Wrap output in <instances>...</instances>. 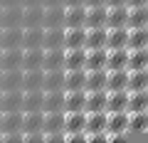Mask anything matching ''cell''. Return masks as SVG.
Instances as JSON below:
<instances>
[{
    "instance_id": "6da1fadb",
    "label": "cell",
    "mask_w": 148,
    "mask_h": 143,
    "mask_svg": "<svg viewBox=\"0 0 148 143\" xmlns=\"http://www.w3.org/2000/svg\"><path fill=\"white\" fill-rule=\"evenodd\" d=\"M22 111L0 114V141H22Z\"/></svg>"
},
{
    "instance_id": "7a4b0ae2",
    "label": "cell",
    "mask_w": 148,
    "mask_h": 143,
    "mask_svg": "<svg viewBox=\"0 0 148 143\" xmlns=\"http://www.w3.org/2000/svg\"><path fill=\"white\" fill-rule=\"evenodd\" d=\"M64 138V114H42V141Z\"/></svg>"
},
{
    "instance_id": "3957f363",
    "label": "cell",
    "mask_w": 148,
    "mask_h": 143,
    "mask_svg": "<svg viewBox=\"0 0 148 143\" xmlns=\"http://www.w3.org/2000/svg\"><path fill=\"white\" fill-rule=\"evenodd\" d=\"M22 141H42V111L22 114Z\"/></svg>"
},
{
    "instance_id": "277c9868",
    "label": "cell",
    "mask_w": 148,
    "mask_h": 143,
    "mask_svg": "<svg viewBox=\"0 0 148 143\" xmlns=\"http://www.w3.org/2000/svg\"><path fill=\"white\" fill-rule=\"evenodd\" d=\"M123 133H128V111L106 114V136H109V141H119Z\"/></svg>"
},
{
    "instance_id": "5b68a950",
    "label": "cell",
    "mask_w": 148,
    "mask_h": 143,
    "mask_svg": "<svg viewBox=\"0 0 148 143\" xmlns=\"http://www.w3.org/2000/svg\"><path fill=\"white\" fill-rule=\"evenodd\" d=\"M42 114H64V91H42Z\"/></svg>"
},
{
    "instance_id": "8992f818",
    "label": "cell",
    "mask_w": 148,
    "mask_h": 143,
    "mask_svg": "<svg viewBox=\"0 0 148 143\" xmlns=\"http://www.w3.org/2000/svg\"><path fill=\"white\" fill-rule=\"evenodd\" d=\"M22 47V27H0V49Z\"/></svg>"
},
{
    "instance_id": "52a82bcc",
    "label": "cell",
    "mask_w": 148,
    "mask_h": 143,
    "mask_svg": "<svg viewBox=\"0 0 148 143\" xmlns=\"http://www.w3.org/2000/svg\"><path fill=\"white\" fill-rule=\"evenodd\" d=\"M8 69H22V47L0 49V72Z\"/></svg>"
},
{
    "instance_id": "ba28073f",
    "label": "cell",
    "mask_w": 148,
    "mask_h": 143,
    "mask_svg": "<svg viewBox=\"0 0 148 143\" xmlns=\"http://www.w3.org/2000/svg\"><path fill=\"white\" fill-rule=\"evenodd\" d=\"M128 27H106V49H126Z\"/></svg>"
},
{
    "instance_id": "9c48e42d",
    "label": "cell",
    "mask_w": 148,
    "mask_h": 143,
    "mask_svg": "<svg viewBox=\"0 0 148 143\" xmlns=\"http://www.w3.org/2000/svg\"><path fill=\"white\" fill-rule=\"evenodd\" d=\"M42 49H64V27H45Z\"/></svg>"
},
{
    "instance_id": "30bf717a",
    "label": "cell",
    "mask_w": 148,
    "mask_h": 143,
    "mask_svg": "<svg viewBox=\"0 0 148 143\" xmlns=\"http://www.w3.org/2000/svg\"><path fill=\"white\" fill-rule=\"evenodd\" d=\"M128 109V91H106V114H119Z\"/></svg>"
},
{
    "instance_id": "8fae6325",
    "label": "cell",
    "mask_w": 148,
    "mask_h": 143,
    "mask_svg": "<svg viewBox=\"0 0 148 143\" xmlns=\"http://www.w3.org/2000/svg\"><path fill=\"white\" fill-rule=\"evenodd\" d=\"M86 84V69H64V91H84Z\"/></svg>"
},
{
    "instance_id": "7c38bea8",
    "label": "cell",
    "mask_w": 148,
    "mask_h": 143,
    "mask_svg": "<svg viewBox=\"0 0 148 143\" xmlns=\"http://www.w3.org/2000/svg\"><path fill=\"white\" fill-rule=\"evenodd\" d=\"M84 49H106V27H86Z\"/></svg>"
},
{
    "instance_id": "4fadbf2b",
    "label": "cell",
    "mask_w": 148,
    "mask_h": 143,
    "mask_svg": "<svg viewBox=\"0 0 148 143\" xmlns=\"http://www.w3.org/2000/svg\"><path fill=\"white\" fill-rule=\"evenodd\" d=\"M0 91H22V69H8L0 77Z\"/></svg>"
},
{
    "instance_id": "5bb4252c",
    "label": "cell",
    "mask_w": 148,
    "mask_h": 143,
    "mask_svg": "<svg viewBox=\"0 0 148 143\" xmlns=\"http://www.w3.org/2000/svg\"><path fill=\"white\" fill-rule=\"evenodd\" d=\"M22 109V91H0V114Z\"/></svg>"
},
{
    "instance_id": "9a60e30c",
    "label": "cell",
    "mask_w": 148,
    "mask_h": 143,
    "mask_svg": "<svg viewBox=\"0 0 148 143\" xmlns=\"http://www.w3.org/2000/svg\"><path fill=\"white\" fill-rule=\"evenodd\" d=\"M128 5H111L106 8V27H126Z\"/></svg>"
},
{
    "instance_id": "2e32d148",
    "label": "cell",
    "mask_w": 148,
    "mask_h": 143,
    "mask_svg": "<svg viewBox=\"0 0 148 143\" xmlns=\"http://www.w3.org/2000/svg\"><path fill=\"white\" fill-rule=\"evenodd\" d=\"M0 27H22V8L5 5V10H0Z\"/></svg>"
},
{
    "instance_id": "e0dca14e",
    "label": "cell",
    "mask_w": 148,
    "mask_h": 143,
    "mask_svg": "<svg viewBox=\"0 0 148 143\" xmlns=\"http://www.w3.org/2000/svg\"><path fill=\"white\" fill-rule=\"evenodd\" d=\"M86 27H64V49H79L84 47Z\"/></svg>"
},
{
    "instance_id": "ac0fdd59",
    "label": "cell",
    "mask_w": 148,
    "mask_h": 143,
    "mask_svg": "<svg viewBox=\"0 0 148 143\" xmlns=\"http://www.w3.org/2000/svg\"><path fill=\"white\" fill-rule=\"evenodd\" d=\"M42 69H22V91H42Z\"/></svg>"
},
{
    "instance_id": "d6986e66",
    "label": "cell",
    "mask_w": 148,
    "mask_h": 143,
    "mask_svg": "<svg viewBox=\"0 0 148 143\" xmlns=\"http://www.w3.org/2000/svg\"><path fill=\"white\" fill-rule=\"evenodd\" d=\"M148 47V27H128L126 49H146Z\"/></svg>"
},
{
    "instance_id": "ffe728a7",
    "label": "cell",
    "mask_w": 148,
    "mask_h": 143,
    "mask_svg": "<svg viewBox=\"0 0 148 143\" xmlns=\"http://www.w3.org/2000/svg\"><path fill=\"white\" fill-rule=\"evenodd\" d=\"M45 72V69H42ZM42 91H64V69L45 72L42 77Z\"/></svg>"
},
{
    "instance_id": "44dd1931",
    "label": "cell",
    "mask_w": 148,
    "mask_h": 143,
    "mask_svg": "<svg viewBox=\"0 0 148 143\" xmlns=\"http://www.w3.org/2000/svg\"><path fill=\"white\" fill-rule=\"evenodd\" d=\"M42 5H25L22 8V27H42Z\"/></svg>"
},
{
    "instance_id": "7402d4cb",
    "label": "cell",
    "mask_w": 148,
    "mask_h": 143,
    "mask_svg": "<svg viewBox=\"0 0 148 143\" xmlns=\"http://www.w3.org/2000/svg\"><path fill=\"white\" fill-rule=\"evenodd\" d=\"M106 111V91H86L84 114H99Z\"/></svg>"
},
{
    "instance_id": "603a6c76",
    "label": "cell",
    "mask_w": 148,
    "mask_h": 143,
    "mask_svg": "<svg viewBox=\"0 0 148 143\" xmlns=\"http://www.w3.org/2000/svg\"><path fill=\"white\" fill-rule=\"evenodd\" d=\"M42 27H64V5H49V8H45Z\"/></svg>"
},
{
    "instance_id": "cb8c5ba5",
    "label": "cell",
    "mask_w": 148,
    "mask_h": 143,
    "mask_svg": "<svg viewBox=\"0 0 148 143\" xmlns=\"http://www.w3.org/2000/svg\"><path fill=\"white\" fill-rule=\"evenodd\" d=\"M128 62V49H106V72L126 69Z\"/></svg>"
},
{
    "instance_id": "d4e9b609",
    "label": "cell",
    "mask_w": 148,
    "mask_h": 143,
    "mask_svg": "<svg viewBox=\"0 0 148 143\" xmlns=\"http://www.w3.org/2000/svg\"><path fill=\"white\" fill-rule=\"evenodd\" d=\"M126 81H128V69L106 72V91H126Z\"/></svg>"
},
{
    "instance_id": "484cf974",
    "label": "cell",
    "mask_w": 148,
    "mask_h": 143,
    "mask_svg": "<svg viewBox=\"0 0 148 143\" xmlns=\"http://www.w3.org/2000/svg\"><path fill=\"white\" fill-rule=\"evenodd\" d=\"M42 69H45V72L64 69V49H45V54H42Z\"/></svg>"
},
{
    "instance_id": "4316f807",
    "label": "cell",
    "mask_w": 148,
    "mask_h": 143,
    "mask_svg": "<svg viewBox=\"0 0 148 143\" xmlns=\"http://www.w3.org/2000/svg\"><path fill=\"white\" fill-rule=\"evenodd\" d=\"M84 62H86V49L79 47V49H64V69L72 72V69H84Z\"/></svg>"
},
{
    "instance_id": "83f0119b",
    "label": "cell",
    "mask_w": 148,
    "mask_h": 143,
    "mask_svg": "<svg viewBox=\"0 0 148 143\" xmlns=\"http://www.w3.org/2000/svg\"><path fill=\"white\" fill-rule=\"evenodd\" d=\"M86 5H72L64 8V27H84Z\"/></svg>"
},
{
    "instance_id": "f1b7e54d",
    "label": "cell",
    "mask_w": 148,
    "mask_h": 143,
    "mask_svg": "<svg viewBox=\"0 0 148 143\" xmlns=\"http://www.w3.org/2000/svg\"><path fill=\"white\" fill-rule=\"evenodd\" d=\"M84 27H106V5H94V8H86V15H84Z\"/></svg>"
},
{
    "instance_id": "f546056e",
    "label": "cell",
    "mask_w": 148,
    "mask_h": 143,
    "mask_svg": "<svg viewBox=\"0 0 148 143\" xmlns=\"http://www.w3.org/2000/svg\"><path fill=\"white\" fill-rule=\"evenodd\" d=\"M126 27H148V5H131L128 8Z\"/></svg>"
},
{
    "instance_id": "4dcf8cb0",
    "label": "cell",
    "mask_w": 148,
    "mask_h": 143,
    "mask_svg": "<svg viewBox=\"0 0 148 143\" xmlns=\"http://www.w3.org/2000/svg\"><path fill=\"white\" fill-rule=\"evenodd\" d=\"M42 35L45 27H22V49L42 47Z\"/></svg>"
},
{
    "instance_id": "1f68e13d",
    "label": "cell",
    "mask_w": 148,
    "mask_h": 143,
    "mask_svg": "<svg viewBox=\"0 0 148 143\" xmlns=\"http://www.w3.org/2000/svg\"><path fill=\"white\" fill-rule=\"evenodd\" d=\"M86 91H64V114L72 111H84Z\"/></svg>"
},
{
    "instance_id": "d6a6232c",
    "label": "cell",
    "mask_w": 148,
    "mask_h": 143,
    "mask_svg": "<svg viewBox=\"0 0 148 143\" xmlns=\"http://www.w3.org/2000/svg\"><path fill=\"white\" fill-rule=\"evenodd\" d=\"M146 89H148V69H136V72H128L126 91H146Z\"/></svg>"
},
{
    "instance_id": "836d02e7",
    "label": "cell",
    "mask_w": 148,
    "mask_h": 143,
    "mask_svg": "<svg viewBox=\"0 0 148 143\" xmlns=\"http://www.w3.org/2000/svg\"><path fill=\"white\" fill-rule=\"evenodd\" d=\"M42 91H22V114H32V111H42Z\"/></svg>"
},
{
    "instance_id": "e575fe53",
    "label": "cell",
    "mask_w": 148,
    "mask_h": 143,
    "mask_svg": "<svg viewBox=\"0 0 148 143\" xmlns=\"http://www.w3.org/2000/svg\"><path fill=\"white\" fill-rule=\"evenodd\" d=\"M86 72H96V69H106V49H86Z\"/></svg>"
},
{
    "instance_id": "d590c367",
    "label": "cell",
    "mask_w": 148,
    "mask_h": 143,
    "mask_svg": "<svg viewBox=\"0 0 148 143\" xmlns=\"http://www.w3.org/2000/svg\"><path fill=\"white\" fill-rule=\"evenodd\" d=\"M84 91H106V69L86 72V84Z\"/></svg>"
},
{
    "instance_id": "8d00e7d4",
    "label": "cell",
    "mask_w": 148,
    "mask_h": 143,
    "mask_svg": "<svg viewBox=\"0 0 148 143\" xmlns=\"http://www.w3.org/2000/svg\"><path fill=\"white\" fill-rule=\"evenodd\" d=\"M126 69H128V72H136V69H148V47H146V49H128Z\"/></svg>"
},
{
    "instance_id": "74e56055",
    "label": "cell",
    "mask_w": 148,
    "mask_h": 143,
    "mask_svg": "<svg viewBox=\"0 0 148 143\" xmlns=\"http://www.w3.org/2000/svg\"><path fill=\"white\" fill-rule=\"evenodd\" d=\"M42 47H32V49H22V69H42Z\"/></svg>"
},
{
    "instance_id": "f35d334b",
    "label": "cell",
    "mask_w": 148,
    "mask_h": 143,
    "mask_svg": "<svg viewBox=\"0 0 148 143\" xmlns=\"http://www.w3.org/2000/svg\"><path fill=\"white\" fill-rule=\"evenodd\" d=\"M128 114L148 111V89L146 91H128Z\"/></svg>"
},
{
    "instance_id": "ab89813d",
    "label": "cell",
    "mask_w": 148,
    "mask_h": 143,
    "mask_svg": "<svg viewBox=\"0 0 148 143\" xmlns=\"http://www.w3.org/2000/svg\"><path fill=\"white\" fill-rule=\"evenodd\" d=\"M128 131L146 133V131H148V111H136V114H128Z\"/></svg>"
},
{
    "instance_id": "60d3db41",
    "label": "cell",
    "mask_w": 148,
    "mask_h": 143,
    "mask_svg": "<svg viewBox=\"0 0 148 143\" xmlns=\"http://www.w3.org/2000/svg\"><path fill=\"white\" fill-rule=\"evenodd\" d=\"M86 8H94V5H106V0H84Z\"/></svg>"
},
{
    "instance_id": "b9f144b4",
    "label": "cell",
    "mask_w": 148,
    "mask_h": 143,
    "mask_svg": "<svg viewBox=\"0 0 148 143\" xmlns=\"http://www.w3.org/2000/svg\"><path fill=\"white\" fill-rule=\"evenodd\" d=\"M49 5H64V0H42V8H49Z\"/></svg>"
},
{
    "instance_id": "7bdbcfd3",
    "label": "cell",
    "mask_w": 148,
    "mask_h": 143,
    "mask_svg": "<svg viewBox=\"0 0 148 143\" xmlns=\"http://www.w3.org/2000/svg\"><path fill=\"white\" fill-rule=\"evenodd\" d=\"M111 5H128V0H106V8Z\"/></svg>"
},
{
    "instance_id": "ee69618b",
    "label": "cell",
    "mask_w": 148,
    "mask_h": 143,
    "mask_svg": "<svg viewBox=\"0 0 148 143\" xmlns=\"http://www.w3.org/2000/svg\"><path fill=\"white\" fill-rule=\"evenodd\" d=\"M72 5H84V0H64V8H72Z\"/></svg>"
},
{
    "instance_id": "f6af8a7d",
    "label": "cell",
    "mask_w": 148,
    "mask_h": 143,
    "mask_svg": "<svg viewBox=\"0 0 148 143\" xmlns=\"http://www.w3.org/2000/svg\"><path fill=\"white\" fill-rule=\"evenodd\" d=\"M131 5H148V0H128V8Z\"/></svg>"
},
{
    "instance_id": "bcb514c9",
    "label": "cell",
    "mask_w": 148,
    "mask_h": 143,
    "mask_svg": "<svg viewBox=\"0 0 148 143\" xmlns=\"http://www.w3.org/2000/svg\"><path fill=\"white\" fill-rule=\"evenodd\" d=\"M0 77H3V72H0Z\"/></svg>"
}]
</instances>
